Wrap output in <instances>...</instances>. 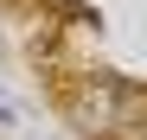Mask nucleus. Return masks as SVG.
<instances>
[{
    "instance_id": "1",
    "label": "nucleus",
    "mask_w": 147,
    "mask_h": 140,
    "mask_svg": "<svg viewBox=\"0 0 147 140\" xmlns=\"http://www.w3.org/2000/svg\"><path fill=\"white\" fill-rule=\"evenodd\" d=\"M70 121L96 140H147V89L96 70L70 89Z\"/></svg>"
},
{
    "instance_id": "2",
    "label": "nucleus",
    "mask_w": 147,
    "mask_h": 140,
    "mask_svg": "<svg viewBox=\"0 0 147 140\" xmlns=\"http://www.w3.org/2000/svg\"><path fill=\"white\" fill-rule=\"evenodd\" d=\"M0 121H19V108L7 102V89H0Z\"/></svg>"
}]
</instances>
